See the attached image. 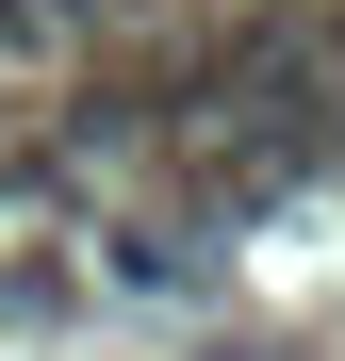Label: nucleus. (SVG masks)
<instances>
[{
    "instance_id": "nucleus-1",
    "label": "nucleus",
    "mask_w": 345,
    "mask_h": 361,
    "mask_svg": "<svg viewBox=\"0 0 345 361\" xmlns=\"http://www.w3.org/2000/svg\"><path fill=\"white\" fill-rule=\"evenodd\" d=\"M148 0H0V33H132Z\"/></svg>"
}]
</instances>
